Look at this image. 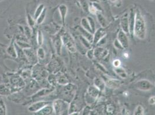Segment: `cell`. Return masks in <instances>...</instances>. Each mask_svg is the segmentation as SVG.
<instances>
[{
  "label": "cell",
  "mask_w": 155,
  "mask_h": 115,
  "mask_svg": "<svg viewBox=\"0 0 155 115\" xmlns=\"http://www.w3.org/2000/svg\"><path fill=\"white\" fill-rule=\"evenodd\" d=\"M135 27L136 35L141 39L144 38L145 32V26L142 17L139 14H137L136 16Z\"/></svg>",
  "instance_id": "obj_1"
},
{
  "label": "cell",
  "mask_w": 155,
  "mask_h": 115,
  "mask_svg": "<svg viewBox=\"0 0 155 115\" xmlns=\"http://www.w3.org/2000/svg\"><path fill=\"white\" fill-rule=\"evenodd\" d=\"M46 102H38V103H37L36 105H33L32 106L29 108V110L30 111H38V110H40L42 108L45 106V105H46Z\"/></svg>",
  "instance_id": "obj_2"
}]
</instances>
